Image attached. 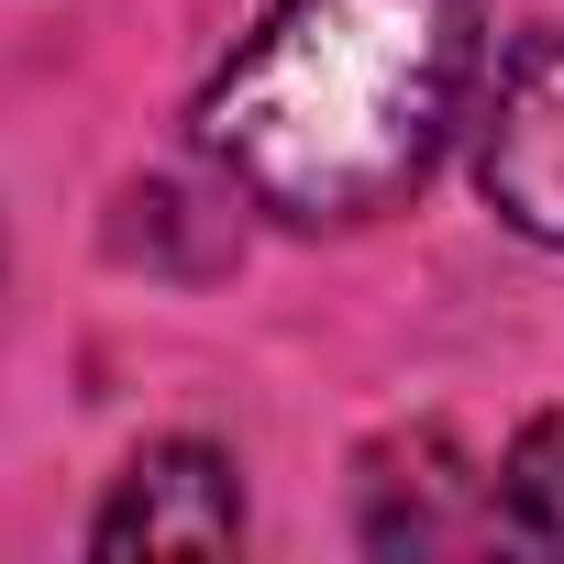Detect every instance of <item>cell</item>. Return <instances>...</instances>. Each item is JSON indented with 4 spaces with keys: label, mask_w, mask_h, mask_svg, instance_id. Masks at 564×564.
<instances>
[{
    "label": "cell",
    "mask_w": 564,
    "mask_h": 564,
    "mask_svg": "<svg viewBox=\"0 0 564 564\" xmlns=\"http://www.w3.org/2000/svg\"><path fill=\"white\" fill-rule=\"evenodd\" d=\"M476 89V0H276L210 89L221 177L276 221H366L432 177Z\"/></svg>",
    "instance_id": "1"
},
{
    "label": "cell",
    "mask_w": 564,
    "mask_h": 564,
    "mask_svg": "<svg viewBox=\"0 0 564 564\" xmlns=\"http://www.w3.org/2000/svg\"><path fill=\"white\" fill-rule=\"evenodd\" d=\"M476 177L498 221H520L531 243H564V23L498 67V100L476 122Z\"/></svg>",
    "instance_id": "2"
},
{
    "label": "cell",
    "mask_w": 564,
    "mask_h": 564,
    "mask_svg": "<svg viewBox=\"0 0 564 564\" xmlns=\"http://www.w3.org/2000/svg\"><path fill=\"white\" fill-rule=\"evenodd\" d=\"M100 553H232L243 542V498H232V465L210 443H155L122 465L111 509L89 520Z\"/></svg>",
    "instance_id": "3"
},
{
    "label": "cell",
    "mask_w": 564,
    "mask_h": 564,
    "mask_svg": "<svg viewBox=\"0 0 564 564\" xmlns=\"http://www.w3.org/2000/svg\"><path fill=\"white\" fill-rule=\"evenodd\" d=\"M366 542H377V553L498 542V531H487V476H476L443 432H399L388 454H366Z\"/></svg>",
    "instance_id": "4"
},
{
    "label": "cell",
    "mask_w": 564,
    "mask_h": 564,
    "mask_svg": "<svg viewBox=\"0 0 564 564\" xmlns=\"http://www.w3.org/2000/svg\"><path fill=\"white\" fill-rule=\"evenodd\" d=\"M487 531L509 553H564V421H531L487 465Z\"/></svg>",
    "instance_id": "5"
}]
</instances>
